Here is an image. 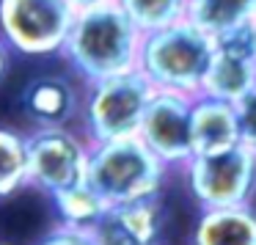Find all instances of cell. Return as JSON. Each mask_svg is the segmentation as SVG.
<instances>
[{"label": "cell", "instance_id": "1", "mask_svg": "<svg viewBox=\"0 0 256 245\" xmlns=\"http://www.w3.org/2000/svg\"><path fill=\"white\" fill-rule=\"evenodd\" d=\"M140 30L116 0L74 14L61 56L86 83L138 69Z\"/></svg>", "mask_w": 256, "mask_h": 245}, {"label": "cell", "instance_id": "2", "mask_svg": "<svg viewBox=\"0 0 256 245\" xmlns=\"http://www.w3.org/2000/svg\"><path fill=\"white\" fill-rule=\"evenodd\" d=\"M212 50H215L212 34L201 30L190 20H179L174 25L140 36L138 69L149 78L154 88L190 96L201 91Z\"/></svg>", "mask_w": 256, "mask_h": 245}, {"label": "cell", "instance_id": "3", "mask_svg": "<svg viewBox=\"0 0 256 245\" xmlns=\"http://www.w3.org/2000/svg\"><path fill=\"white\" fill-rule=\"evenodd\" d=\"M166 168V162L135 135L91 144L86 182L105 198L108 206L127 204L160 193Z\"/></svg>", "mask_w": 256, "mask_h": 245}, {"label": "cell", "instance_id": "4", "mask_svg": "<svg viewBox=\"0 0 256 245\" xmlns=\"http://www.w3.org/2000/svg\"><path fill=\"white\" fill-rule=\"evenodd\" d=\"M152 94H154V86L140 69H130V72L88 83L83 122L91 144L135 138Z\"/></svg>", "mask_w": 256, "mask_h": 245}, {"label": "cell", "instance_id": "5", "mask_svg": "<svg viewBox=\"0 0 256 245\" xmlns=\"http://www.w3.org/2000/svg\"><path fill=\"white\" fill-rule=\"evenodd\" d=\"M74 14L69 0H0V36L12 52L56 56L66 42Z\"/></svg>", "mask_w": 256, "mask_h": 245}, {"label": "cell", "instance_id": "6", "mask_svg": "<svg viewBox=\"0 0 256 245\" xmlns=\"http://www.w3.org/2000/svg\"><path fill=\"white\" fill-rule=\"evenodd\" d=\"M184 168L190 193L204 210L242 206L256 190V154L242 144L218 154H193Z\"/></svg>", "mask_w": 256, "mask_h": 245}, {"label": "cell", "instance_id": "7", "mask_svg": "<svg viewBox=\"0 0 256 245\" xmlns=\"http://www.w3.org/2000/svg\"><path fill=\"white\" fill-rule=\"evenodd\" d=\"M28 152V184L47 196L86 182L91 146L78 132L64 127H36L25 135Z\"/></svg>", "mask_w": 256, "mask_h": 245}, {"label": "cell", "instance_id": "8", "mask_svg": "<svg viewBox=\"0 0 256 245\" xmlns=\"http://www.w3.org/2000/svg\"><path fill=\"white\" fill-rule=\"evenodd\" d=\"M190 108L188 94L154 88L140 122L138 138L160 157L166 166H184L193 157L190 146Z\"/></svg>", "mask_w": 256, "mask_h": 245}, {"label": "cell", "instance_id": "9", "mask_svg": "<svg viewBox=\"0 0 256 245\" xmlns=\"http://www.w3.org/2000/svg\"><path fill=\"white\" fill-rule=\"evenodd\" d=\"M162 204L157 196L110 204L91 226L96 245H157L162 234Z\"/></svg>", "mask_w": 256, "mask_h": 245}, {"label": "cell", "instance_id": "10", "mask_svg": "<svg viewBox=\"0 0 256 245\" xmlns=\"http://www.w3.org/2000/svg\"><path fill=\"white\" fill-rule=\"evenodd\" d=\"M190 146L193 154H218L240 146V118L232 102L198 96L190 108Z\"/></svg>", "mask_w": 256, "mask_h": 245}, {"label": "cell", "instance_id": "11", "mask_svg": "<svg viewBox=\"0 0 256 245\" xmlns=\"http://www.w3.org/2000/svg\"><path fill=\"white\" fill-rule=\"evenodd\" d=\"M20 108L36 127H64L78 110V94L64 78H36L25 86Z\"/></svg>", "mask_w": 256, "mask_h": 245}, {"label": "cell", "instance_id": "12", "mask_svg": "<svg viewBox=\"0 0 256 245\" xmlns=\"http://www.w3.org/2000/svg\"><path fill=\"white\" fill-rule=\"evenodd\" d=\"M193 245H256V212L248 204L204 210L193 228Z\"/></svg>", "mask_w": 256, "mask_h": 245}, {"label": "cell", "instance_id": "13", "mask_svg": "<svg viewBox=\"0 0 256 245\" xmlns=\"http://www.w3.org/2000/svg\"><path fill=\"white\" fill-rule=\"evenodd\" d=\"M256 88V61L250 58H234L215 47L210 66L201 80V94L237 105L245 94Z\"/></svg>", "mask_w": 256, "mask_h": 245}, {"label": "cell", "instance_id": "14", "mask_svg": "<svg viewBox=\"0 0 256 245\" xmlns=\"http://www.w3.org/2000/svg\"><path fill=\"white\" fill-rule=\"evenodd\" d=\"M50 201L64 226H74V228H91L102 218V212L108 210L105 198L88 182H78L66 190H58V193L50 196Z\"/></svg>", "mask_w": 256, "mask_h": 245}, {"label": "cell", "instance_id": "15", "mask_svg": "<svg viewBox=\"0 0 256 245\" xmlns=\"http://www.w3.org/2000/svg\"><path fill=\"white\" fill-rule=\"evenodd\" d=\"M254 12L256 0H188L190 22L212 36L228 25L245 22Z\"/></svg>", "mask_w": 256, "mask_h": 245}, {"label": "cell", "instance_id": "16", "mask_svg": "<svg viewBox=\"0 0 256 245\" xmlns=\"http://www.w3.org/2000/svg\"><path fill=\"white\" fill-rule=\"evenodd\" d=\"M28 184V152L25 135L0 127V198L17 193Z\"/></svg>", "mask_w": 256, "mask_h": 245}, {"label": "cell", "instance_id": "17", "mask_svg": "<svg viewBox=\"0 0 256 245\" xmlns=\"http://www.w3.org/2000/svg\"><path fill=\"white\" fill-rule=\"evenodd\" d=\"M116 3L127 12L140 34L174 25L188 14V0H116Z\"/></svg>", "mask_w": 256, "mask_h": 245}, {"label": "cell", "instance_id": "18", "mask_svg": "<svg viewBox=\"0 0 256 245\" xmlns=\"http://www.w3.org/2000/svg\"><path fill=\"white\" fill-rule=\"evenodd\" d=\"M212 39H215V47L220 52H228L234 58H250V61L256 58V25L250 20L228 25Z\"/></svg>", "mask_w": 256, "mask_h": 245}, {"label": "cell", "instance_id": "19", "mask_svg": "<svg viewBox=\"0 0 256 245\" xmlns=\"http://www.w3.org/2000/svg\"><path fill=\"white\" fill-rule=\"evenodd\" d=\"M237 118H240V144L248 146L256 154V88L245 94L237 102Z\"/></svg>", "mask_w": 256, "mask_h": 245}, {"label": "cell", "instance_id": "20", "mask_svg": "<svg viewBox=\"0 0 256 245\" xmlns=\"http://www.w3.org/2000/svg\"><path fill=\"white\" fill-rule=\"evenodd\" d=\"M36 245H96L91 228H74V226H56L52 232H47Z\"/></svg>", "mask_w": 256, "mask_h": 245}, {"label": "cell", "instance_id": "21", "mask_svg": "<svg viewBox=\"0 0 256 245\" xmlns=\"http://www.w3.org/2000/svg\"><path fill=\"white\" fill-rule=\"evenodd\" d=\"M8 61H12V47H8L6 39L0 36V80L6 78V72H8Z\"/></svg>", "mask_w": 256, "mask_h": 245}, {"label": "cell", "instance_id": "22", "mask_svg": "<svg viewBox=\"0 0 256 245\" xmlns=\"http://www.w3.org/2000/svg\"><path fill=\"white\" fill-rule=\"evenodd\" d=\"M74 6V12H83V8H94V6H105V3H113V0H69Z\"/></svg>", "mask_w": 256, "mask_h": 245}]
</instances>
